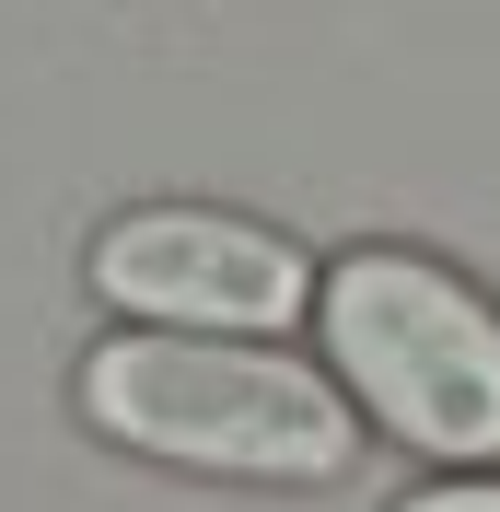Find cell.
I'll use <instances>...</instances> for the list:
<instances>
[{"mask_svg":"<svg viewBox=\"0 0 500 512\" xmlns=\"http://www.w3.org/2000/svg\"><path fill=\"white\" fill-rule=\"evenodd\" d=\"M396 512H500V478L489 466H454V478H419Z\"/></svg>","mask_w":500,"mask_h":512,"instance_id":"277c9868","label":"cell"},{"mask_svg":"<svg viewBox=\"0 0 500 512\" xmlns=\"http://www.w3.org/2000/svg\"><path fill=\"white\" fill-rule=\"evenodd\" d=\"M314 326L338 361V396L384 443L431 466L500 454V303L419 245H349L314 280Z\"/></svg>","mask_w":500,"mask_h":512,"instance_id":"7a4b0ae2","label":"cell"},{"mask_svg":"<svg viewBox=\"0 0 500 512\" xmlns=\"http://www.w3.org/2000/svg\"><path fill=\"white\" fill-rule=\"evenodd\" d=\"M82 419L105 443L256 489H326L361 454V408L338 373L280 361V338H198V326H128L82 361Z\"/></svg>","mask_w":500,"mask_h":512,"instance_id":"6da1fadb","label":"cell"},{"mask_svg":"<svg viewBox=\"0 0 500 512\" xmlns=\"http://www.w3.org/2000/svg\"><path fill=\"white\" fill-rule=\"evenodd\" d=\"M94 291L140 326H198V338H291L314 315V256L233 210H117L94 233Z\"/></svg>","mask_w":500,"mask_h":512,"instance_id":"3957f363","label":"cell"}]
</instances>
